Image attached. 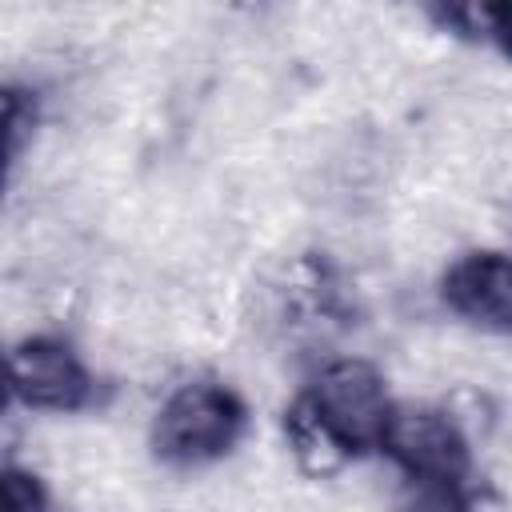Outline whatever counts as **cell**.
Instances as JSON below:
<instances>
[{"instance_id":"obj_1","label":"cell","mask_w":512,"mask_h":512,"mask_svg":"<svg viewBox=\"0 0 512 512\" xmlns=\"http://www.w3.org/2000/svg\"><path fill=\"white\" fill-rule=\"evenodd\" d=\"M248 432V404L236 388L196 376L176 384L152 416V456L168 468H208L236 452Z\"/></svg>"},{"instance_id":"obj_2","label":"cell","mask_w":512,"mask_h":512,"mask_svg":"<svg viewBox=\"0 0 512 512\" xmlns=\"http://www.w3.org/2000/svg\"><path fill=\"white\" fill-rule=\"evenodd\" d=\"M300 396L312 404L320 424L336 436V444L360 460V456H380L396 400L388 392L384 372L364 360V356H336L324 360L312 380L300 388Z\"/></svg>"},{"instance_id":"obj_3","label":"cell","mask_w":512,"mask_h":512,"mask_svg":"<svg viewBox=\"0 0 512 512\" xmlns=\"http://www.w3.org/2000/svg\"><path fill=\"white\" fill-rule=\"evenodd\" d=\"M472 432L448 404H400L392 412L380 456H388L404 480L424 484H468L472 476Z\"/></svg>"},{"instance_id":"obj_4","label":"cell","mask_w":512,"mask_h":512,"mask_svg":"<svg viewBox=\"0 0 512 512\" xmlns=\"http://www.w3.org/2000/svg\"><path fill=\"white\" fill-rule=\"evenodd\" d=\"M8 400L28 412H80L96 400V376L72 340L28 332L8 348Z\"/></svg>"},{"instance_id":"obj_5","label":"cell","mask_w":512,"mask_h":512,"mask_svg":"<svg viewBox=\"0 0 512 512\" xmlns=\"http://www.w3.org/2000/svg\"><path fill=\"white\" fill-rule=\"evenodd\" d=\"M440 300L460 324L512 336V252L472 248L456 256L440 276Z\"/></svg>"},{"instance_id":"obj_6","label":"cell","mask_w":512,"mask_h":512,"mask_svg":"<svg viewBox=\"0 0 512 512\" xmlns=\"http://www.w3.org/2000/svg\"><path fill=\"white\" fill-rule=\"evenodd\" d=\"M280 428H284V444L296 460V468L308 476V480H328L336 472H344L352 464V456L336 444V436L320 424V416L312 412V404L296 392V400L284 408L280 416Z\"/></svg>"},{"instance_id":"obj_7","label":"cell","mask_w":512,"mask_h":512,"mask_svg":"<svg viewBox=\"0 0 512 512\" xmlns=\"http://www.w3.org/2000/svg\"><path fill=\"white\" fill-rule=\"evenodd\" d=\"M396 512H480V504L468 484L404 480V488L396 496Z\"/></svg>"},{"instance_id":"obj_8","label":"cell","mask_w":512,"mask_h":512,"mask_svg":"<svg viewBox=\"0 0 512 512\" xmlns=\"http://www.w3.org/2000/svg\"><path fill=\"white\" fill-rule=\"evenodd\" d=\"M36 120H40V100L32 88L24 84H4V152H8V164L16 168L24 144L32 140L36 132Z\"/></svg>"},{"instance_id":"obj_9","label":"cell","mask_w":512,"mask_h":512,"mask_svg":"<svg viewBox=\"0 0 512 512\" xmlns=\"http://www.w3.org/2000/svg\"><path fill=\"white\" fill-rule=\"evenodd\" d=\"M0 512H52V496L32 468L8 460L0 472Z\"/></svg>"},{"instance_id":"obj_10","label":"cell","mask_w":512,"mask_h":512,"mask_svg":"<svg viewBox=\"0 0 512 512\" xmlns=\"http://www.w3.org/2000/svg\"><path fill=\"white\" fill-rule=\"evenodd\" d=\"M484 40L512 64V0L484 4Z\"/></svg>"}]
</instances>
